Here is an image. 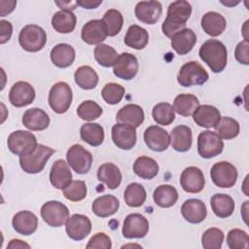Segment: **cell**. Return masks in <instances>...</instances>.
Returning <instances> with one entry per match:
<instances>
[{"label":"cell","mask_w":249,"mask_h":249,"mask_svg":"<svg viewBox=\"0 0 249 249\" xmlns=\"http://www.w3.org/2000/svg\"><path fill=\"white\" fill-rule=\"evenodd\" d=\"M191 14L192 6L188 1L178 0L172 2L168 6L166 18L161 25L164 35L171 39L176 33L183 30Z\"/></svg>","instance_id":"cell-1"},{"label":"cell","mask_w":249,"mask_h":249,"mask_svg":"<svg viewBox=\"0 0 249 249\" xmlns=\"http://www.w3.org/2000/svg\"><path fill=\"white\" fill-rule=\"evenodd\" d=\"M72 181V173L68 162L63 160H57L52 165L50 171V182L58 190H63Z\"/></svg>","instance_id":"cell-24"},{"label":"cell","mask_w":249,"mask_h":249,"mask_svg":"<svg viewBox=\"0 0 249 249\" xmlns=\"http://www.w3.org/2000/svg\"><path fill=\"white\" fill-rule=\"evenodd\" d=\"M86 247L88 249H110L112 247V241L104 232H97L91 236Z\"/></svg>","instance_id":"cell-51"},{"label":"cell","mask_w":249,"mask_h":249,"mask_svg":"<svg viewBox=\"0 0 249 249\" xmlns=\"http://www.w3.org/2000/svg\"><path fill=\"white\" fill-rule=\"evenodd\" d=\"M18 42L24 51L36 53L44 48L47 42V34L41 26L28 24L20 30Z\"/></svg>","instance_id":"cell-4"},{"label":"cell","mask_w":249,"mask_h":249,"mask_svg":"<svg viewBox=\"0 0 249 249\" xmlns=\"http://www.w3.org/2000/svg\"><path fill=\"white\" fill-rule=\"evenodd\" d=\"M118 55L117 51L106 44L97 45L94 49V58L97 63L103 67L113 66Z\"/></svg>","instance_id":"cell-45"},{"label":"cell","mask_w":249,"mask_h":249,"mask_svg":"<svg viewBox=\"0 0 249 249\" xmlns=\"http://www.w3.org/2000/svg\"><path fill=\"white\" fill-rule=\"evenodd\" d=\"M224 142L222 138L211 130H204L197 137V152L201 158L211 159L223 152Z\"/></svg>","instance_id":"cell-8"},{"label":"cell","mask_w":249,"mask_h":249,"mask_svg":"<svg viewBox=\"0 0 249 249\" xmlns=\"http://www.w3.org/2000/svg\"><path fill=\"white\" fill-rule=\"evenodd\" d=\"M199 57L214 73L222 72L228 61V52L225 45L216 39H209L202 44L198 52Z\"/></svg>","instance_id":"cell-2"},{"label":"cell","mask_w":249,"mask_h":249,"mask_svg":"<svg viewBox=\"0 0 249 249\" xmlns=\"http://www.w3.org/2000/svg\"><path fill=\"white\" fill-rule=\"evenodd\" d=\"M211 208L218 218H228L234 211L233 198L226 194H215L210 199Z\"/></svg>","instance_id":"cell-33"},{"label":"cell","mask_w":249,"mask_h":249,"mask_svg":"<svg viewBox=\"0 0 249 249\" xmlns=\"http://www.w3.org/2000/svg\"><path fill=\"white\" fill-rule=\"evenodd\" d=\"M134 173L145 180H151L158 175L159 164L158 162L147 156H141L137 158L133 163Z\"/></svg>","instance_id":"cell-34"},{"label":"cell","mask_w":249,"mask_h":249,"mask_svg":"<svg viewBox=\"0 0 249 249\" xmlns=\"http://www.w3.org/2000/svg\"><path fill=\"white\" fill-rule=\"evenodd\" d=\"M54 152L55 151L51 147L38 144L31 154L19 157V165L26 173H39L44 169L47 161Z\"/></svg>","instance_id":"cell-3"},{"label":"cell","mask_w":249,"mask_h":249,"mask_svg":"<svg viewBox=\"0 0 249 249\" xmlns=\"http://www.w3.org/2000/svg\"><path fill=\"white\" fill-rule=\"evenodd\" d=\"M209 76L206 70L196 61H189L182 65L178 73L177 81L182 87L200 86L207 82Z\"/></svg>","instance_id":"cell-7"},{"label":"cell","mask_w":249,"mask_h":249,"mask_svg":"<svg viewBox=\"0 0 249 249\" xmlns=\"http://www.w3.org/2000/svg\"><path fill=\"white\" fill-rule=\"evenodd\" d=\"M66 160L69 166H71L76 173L85 174L88 173L91 167L92 155L82 145L74 144L68 149Z\"/></svg>","instance_id":"cell-11"},{"label":"cell","mask_w":249,"mask_h":249,"mask_svg":"<svg viewBox=\"0 0 249 249\" xmlns=\"http://www.w3.org/2000/svg\"><path fill=\"white\" fill-rule=\"evenodd\" d=\"M234 56L235 59L244 65L249 64V42L246 40H243L239 42L234 51Z\"/></svg>","instance_id":"cell-52"},{"label":"cell","mask_w":249,"mask_h":249,"mask_svg":"<svg viewBox=\"0 0 249 249\" xmlns=\"http://www.w3.org/2000/svg\"><path fill=\"white\" fill-rule=\"evenodd\" d=\"M101 3H102V0H81V1H77L78 6H81L84 9H95Z\"/></svg>","instance_id":"cell-55"},{"label":"cell","mask_w":249,"mask_h":249,"mask_svg":"<svg viewBox=\"0 0 249 249\" xmlns=\"http://www.w3.org/2000/svg\"><path fill=\"white\" fill-rule=\"evenodd\" d=\"M147 197L144 187L136 182L130 183L124 193V202L129 207H140L143 205Z\"/></svg>","instance_id":"cell-41"},{"label":"cell","mask_w":249,"mask_h":249,"mask_svg":"<svg viewBox=\"0 0 249 249\" xmlns=\"http://www.w3.org/2000/svg\"><path fill=\"white\" fill-rule=\"evenodd\" d=\"M120 207L119 199L112 195H104L95 198L91 204L92 212L100 218L114 215Z\"/></svg>","instance_id":"cell-29"},{"label":"cell","mask_w":249,"mask_h":249,"mask_svg":"<svg viewBox=\"0 0 249 249\" xmlns=\"http://www.w3.org/2000/svg\"><path fill=\"white\" fill-rule=\"evenodd\" d=\"M139 64L135 55L129 53H123L118 55L114 65V75L123 80L133 79L138 72Z\"/></svg>","instance_id":"cell-14"},{"label":"cell","mask_w":249,"mask_h":249,"mask_svg":"<svg viewBox=\"0 0 249 249\" xmlns=\"http://www.w3.org/2000/svg\"><path fill=\"white\" fill-rule=\"evenodd\" d=\"M22 124L29 130L41 131L49 126L50 117L40 108H31L23 113Z\"/></svg>","instance_id":"cell-25"},{"label":"cell","mask_w":249,"mask_h":249,"mask_svg":"<svg viewBox=\"0 0 249 249\" xmlns=\"http://www.w3.org/2000/svg\"><path fill=\"white\" fill-rule=\"evenodd\" d=\"M181 213L187 222L198 224L206 218L207 209L202 200L197 198H190L182 204Z\"/></svg>","instance_id":"cell-21"},{"label":"cell","mask_w":249,"mask_h":249,"mask_svg":"<svg viewBox=\"0 0 249 249\" xmlns=\"http://www.w3.org/2000/svg\"><path fill=\"white\" fill-rule=\"evenodd\" d=\"M17 5L16 1H0V15L1 17H5L7 14H10L14 11Z\"/></svg>","instance_id":"cell-54"},{"label":"cell","mask_w":249,"mask_h":249,"mask_svg":"<svg viewBox=\"0 0 249 249\" xmlns=\"http://www.w3.org/2000/svg\"><path fill=\"white\" fill-rule=\"evenodd\" d=\"M221 119L220 111L208 104L199 105L193 113L194 122L201 127L210 128L215 127Z\"/></svg>","instance_id":"cell-23"},{"label":"cell","mask_w":249,"mask_h":249,"mask_svg":"<svg viewBox=\"0 0 249 249\" xmlns=\"http://www.w3.org/2000/svg\"><path fill=\"white\" fill-rule=\"evenodd\" d=\"M161 12L162 7L159 1H140L134 9L137 19L146 24L156 23L160 19Z\"/></svg>","instance_id":"cell-19"},{"label":"cell","mask_w":249,"mask_h":249,"mask_svg":"<svg viewBox=\"0 0 249 249\" xmlns=\"http://www.w3.org/2000/svg\"><path fill=\"white\" fill-rule=\"evenodd\" d=\"M248 200H246V201H244V203H243V205H242V210H241V213H242V217H243V220H244V222L247 224V215L245 214L246 212H247V208H248Z\"/></svg>","instance_id":"cell-58"},{"label":"cell","mask_w":249,"mask_h":249,"mask_svg":"<svg viewBox=\"0 0 249 249\" xmlns=\"http://www.w3.org/2000/svg\"><path fill=\"white\" fill-rule=\"evenodd\" d=\"M152 116L158 124L169 125L175 119V111L171 104L160 102L154 106Z\"/></svg>","instance_id":"cell-44"},{"label":"cell","mask_w":249,"mask_h":249,"mask_svg":"<svg viewBox=\"0 0 249 249\" xmlns=\"http://www.w3.org/2000/svg\"><path fill=\"white\" fill-rule=\"evenodd\" d=\"M239 124L236 120L230 117H221L215 126V132L225 140L235 138L239 134Z\"/></svg>","instance_id":"cell-42"},{"label":"cell","mask_w":249,"mask_h":249,"mask_svg":"<svg viewBox=\"0 0 249 249\" xmlns=\"http://www.w3.org/2000/svg\"><path fill=\"white\" fill-rule=\"evenodd\" d=\"M55 4L61 9V11H70L72 12L73 10L76 9L78 6L77 1H55Z\"/></svg>","instance_id":"cell-56"},{"label":"cell","mask_w":249,"mask_h":249,"mask_svg":"<svg viewBox=\"0 0 249 249\" xmlns=\"http://www.w3.org/2000/svg\"><path fill=\"white\" fill-rule=\"evenodd\" d=\"M76 16L70 11H58L52 18V25L58 33H71L76 26Z\"/></svg>","instance_id":"cell-37"},{"label":"cell","mask_w":249,"mask_h":249,"mask_svg":"<svg viewBox=\"0 0 249 249\" xmlns=\"http://www.w3.org/2000/svg\"><path fill=\"white\" fill-rule=\"evenodd\" d=\"M148 231L149 222L143 215L131 213L124 218L122 232L125 238H143Z\"/></svg>","instance_id":"cell-12"},{"label":"cell","mask_w":249,"mask_h":249,"mask_svg":"<svg viewBox=\"0 0 249 249\" xmlns=\"http://www.w3.org/2000/svg\"><path fill=\"white\" fill-rule=\"evenodd\" d=\"M0 44H5L11 39L13 33V26L8 20H0Z\"/></svg>","instance_id":"cell-53"},{"label":"cell","mask_w":249,"mask_h":249,"mask_svg":"<svg viewBox=\"0 0 249 249\" xmlns=\"http://www.w3.org/2000/svg\"><path fill=\"white\" fill-rule=\"evenodd\" d=\"M102 114V108L92 100L82 102L77 108V115L84 121H93L98 119Z\"/></svg>","instance_id":"cell-48"},{"label":"cell","mask_w":249,"mask_h":249,"mask_svg":"<svg viewBox=\"0 0 249 249\" xmlns=\"http://www.w3.org/2000/svg\"><path fill=\"white\" fill-rule=\"evenodd\" d=\"M107 31L102 19H91L82 28V40L89 45H100L107 37Z\"/></svg>","instance_id":"cell-20"},{"label":"cell","mask_w":249,"mask_h":249,"mask_svg":"<svg viewBox=\"0 0 249 249\" xmlns=\"http://www.w3.org/2000/svg\"><path fill=\"white\" fill-rule=\"evenodd\" d=\"M227 26L226 18L217 12H207L201 18V27L203 31L212 37L221 35Z\"/></svg>","instance_id":"cell-30"},{"label":"cell","mask_w":249,"mask_h":249,"mask_svg":"<svg viewBox=\"0 0 249 249\" xmlns=\"http://www.w3.org/2000/svg\"><path fill=\"white\" fill-rule=\"evenodd\" d=\"M63 196L70 201H80L87 196V186L82 180L71 181L70 184L62 190Z\"/></svg>","instance_id":"cell-47"},{"label":"cell","mask_w":249,"mask_h":249,"mask_svg":"<svg viewBox=\"0 0 249 249\" xmlns=\"http://www.w3.org/2000/svg\"><path fill=\"white\" fill-rule=\"evenodd\" d=\"M180 185L185 192L190 194H197L204 188V175L198 167L189 166L181 173Z\"/></svg>","instance_id":"cell-16"},{"label":"cell","mask_w":249,"mask_h":249,"mask_svg":"<svg viewBox=\"0 0 249 249\" xmlns=\"http://www.w3.org/2000/svg\"><path fill=\"white\" fill-rule=\"evenodd\" d=\"M65 231L68 237L80 241L85 239L90 233L91 222L85 215L73 214L65 223Z\"/></svg>","instance_id":"cell-13"},{"label":"cell","mask_w":249,"mask_h":249,"mask_svg":"<svg viewBox=\"0 0 249 249\" xmlns=\"http://www.w3.org/2000/svg\"><path fill=\"white\" fill-rule=\"evenodd\" d=\"M8 148L17 156H26L31 154L37 147L36 136L27 130H16L8 137Z\"/></svg>","instance_id":"cell-6"},{"label":"cell","mask_w":249,"mask_h":249,"mask_svg":"<svg viewBox=\"0 0 249 249\" xmlns=\"http://www.w3.org/2000/svg\"><path fill=\"white\" fill-rule=\"evenodd\" d=\"M74 80L81 89H92L98 84V75L90 66L83 65L75 71Z\"/></svg>","instance_id":"cell-39"},{"label":"cell","mask_w":249,"mask_h":249,"mask_svg":"<svg viewBox=\"0 0 249 249\" xmlns=\"http://www.w3.org/2000/svg\"><path fill=\"white\" fill-rule=\"evenodd\" d=\"M97 178L104 183L108 189L115 190L122 183V173L117 165L112 162H105L98 167Z\"/></svg>","instance_id":"cell-31"},{"label":"cell","mask_w":249,"mask_h":249,"mask_svg":"<svg viewBox=\"0 0 249 249\" xmlns=\"http://www.w3.org/2000/svg\"><path fill=\"white\" fill-rule=\"evenodd\" d=\"M170 143L177 152H187L192 147L193 133L188 125L180 124L175 126L170 133Z\"/></svg>","instance_id":"cell-28"},{"label":"cell","mask_w":249,"mask_h":249,"mask_svg":"<svg viewBox=\"0 0 249 249\" xmlns=\"http://www.w3.org/2000/svg\"><path fill=\"white\" fill-rule=\"evenodd\" d=\"M80 135L83 141L92 147H97L104 140V129L97 123H87L81 126Z\"/></svg>","instance_id":"cell-38"},{"label":"cell","mask_w":249,"mask_h":249,"mask_svg":"<svg viewBox=\"0 0 249 249\" xmlns=\"http://www.w3.org/2000/svg\"><path fill=\"white\" fill-rule=\"evenodd\" d=\"M72 89L65 82L55 83L49 92V104L56 114H63L68 111L72 103Z\"/></svg>","instance_id":"cell-5"},{"label":"cell","mask_w":249,"mask_h":249,"mask_svg":"<svg viewBox=\"0 0 249 249\" xmlns=\"http://www.w3.org/2000/svg\"><path fill=\"white\" fill-rule=\"evenodd\" d=\"M196 43V35L191 28H184L171 38V47L180 55L190 53Z\"/></svg>","instance_id":"cell-26"},{"label":"cell","mask_w":249,"mask_h":249,"mask_svg":"<svg viewBox=\"0 0 249 249\" xmlns=\"http://www.w3.org/2000/svg\"><path fill=\"white\" fill-rule=\"evenodd\" d=\"M249 22V20H246L245 22H244V25H243V31H242V33H243V37H244V40H246V41H248V37L246 36V32H247V23Z\"/></svg>","instance_id":"cell-59"},{"label":"cell","mask_w":249,"mask_h":249,"mask_svg":"<svg viewBox=\"0 0 249 249\" xmlns=\"http://www.w3.org/2000/svg\"><path fill=\"white\" fill-rule=\"evenodd\" d=\"M153 199L160 207L168 208L177 202L178 193L177 190L171 185H160L154 191Z\"/></svg>","instance_id":"cell-35"},{"label":"cell","mask_w":249,"mask_h":249,"mask_svg":"<svg viewBox=\"0 0 249 249\" xmlns=\"http://www.w3.org/2000/svg\"><path fill=\"white\" fill-rule=\"evenodd\" d=\"M41 217L51 227H61L69 218V210L65 204L57 200H50L41 207Z\"/></svg>","instance_id":"cell-9"},{"label":"cell","mask_w":249,"mask_h":249,"mask_svg":"<svg viewBox=\"0 0 249 249\" xmlns=\"http://www.w3.org/2000/svg\"><path fill=\"white\" fill-rule=\"evenodd\" d=\"M102 21L105 25L108 36H116L122 30L124 24V18L121 12L116 9L108 10L102 18Z\"/></svg>","instance_id":"cell-43"},{"label":"cell","mask_w":249,"mask_h":249,"mask_svg":"<svg viewBox=\"0 0 249 249\" xmlns=\"http://www.w3.org/2000/svg\"><path fill=\"white\" fill-rule=\"evenodd\" d=\"M7 248H9V249H12V248H13V249H15V248L22 249V248H30V245L27 244L26 242L20 240V239H12V240L9 242Z\"/></svg>","instance_id":"cell-57"},{"label":"cell","mask_w":249,"mask_h":249,"mask_svg":"<svg viewBox=\"0 0 249 249\" xmlns=\"http://www.w3.org/2000/svg\"><path fill=\"white\" fill-rule=\"evenodd\" d=\"M35 99V89L27 82L19 81L14 84L9 92V101L15 107L31 104Z\"/></svg>","instance_id":"cell-17"},{"label":"cell","mask_w":249,"mask_h":249,"mask_svg":"<svg viewBox=\"0 0 249 249\" xmlns=\"http://www.w3.org/2000/svg\"><path fill=\"white\" fill-rule=\"evenodd\" d=\"M51 60L58 68H66L75 60V50L68 44H57L51 51Z\"/></svg>","instance_id":"cell-32"},{"label":"cell","mask_w":249,"mask_h":249,"mask_svg":"<svg viewBox=\"0 0 249 249\" xmlns=\"http://www.w3.org/2000/svg\"><path fill=\"white\" fill-rule=\"evenodd\" d=\"M124 41V44L129 48L135 50H142L148 44L149 35L145 28L137 24H132L128 27Z\"/></svg>","instance_id":"cell-36"},{"label":"cell","mask_w":249,"mask_h":249,"mask_svg":"<svg viewBox=\"0 0 249 249\" xmlns=\"http://www.w3.org/2000/svg\"><path fill=\"white\" fill-rule=\"evenodd\" d=\"M12 225L18 233L22 235H30L37 230L38 218L33 212L22 210L14 215Z\"/></svg>","instance_id":"cell-22"},{"label":"cell","mask_w":249,"mask_h":249,"mask_svg":"<svg viewBox=\"0 0 249 249\" xmlns=\"http://www.w3.org/2000/svg\"><path fill=\"white\" fill-rule=\"evenodd\" d=\"M225 234L218 228L206 230L201 236V245L204 249H220L222 247Z\"/></svg>","instance_id":"cell-46"},{"label":"cell","mask_w":249,"mask_h":249,"mask_svg":"<svg viewBox=\"0 0 249 249\" xmlns=\"http://www.w3.org/2000/svg\"><path fill=\"white\" fill-rule=\"evenodd\" d=\"M144 141L148 148L156 152L165 151L170 144L169 133L159 125H151L145 129Z\"/></svg>","instance_id":"cell-18"},{"label":"cell","mask_w":249,"mask_h":249,"mask_svg":"<svg viewBox=\"0 0 249 249\" xmlns=\"http://www.w3.org/2000/svg\"><path fill=\"white\" fill-rule=\"evenodd\" d=\"M131 246H132V247H134V246H135V247H138V248H142V246H140V245H136V244H132V245H131V244L124 245V246H122V248H126V247H131Z\"/></svg>","instance_id":"cell-61"},{"label":"cell","mask_w":249,"mask_h":249,"mask_svg":"<svg viewBox=\"0 0 249 249\" xmlns=\"http://www.w3.org/2000/svg\"><path fill=\"white\" fill-rule=\"evenodd\" d=\"M227 244L231 249H247L249 245L248 233L240 229H232L228 232Z\"/></svg>","instance_id":"cell-50"},{"label":"cell","mask_w":249,"mask_h":249,"mask_svg":"<svg viewBox=\"0 0 249 249\" xmlns=\"http://www.w3.org/2000/svg\"><path fill=\"white\" fill-rule=\"evenodd\" d=\"M144 111L137 104H126L122 107L116 116V121L121 124H126L134 126H140L144 122Z\"/></svg>","instance_id":"cell-27"},{"label":"cell","mask_w":249,"mask_h":249,"mask_svg":"<svg viewBox=\"0 0 249 249\" xmlns=\"http://www.w3.org/2000/svg\"><path fill=\"white\" fill-rule=\"evenodd\" d=\"M212 182L219 188H231L237 180L236 167L229 161H219L210 169Z\"/></svg>","instance_id":"cell-10"},{"label":"cell","mask_w":249,"mask_h":249,"mask_svg":"<svg viewBox=\"0 0 249 249\" xmlns=\"http://www.w3.org/2000/svg\"><path fill=\"white\" fill-rule=\"evenodd\" d=\"M199 106L198 98L194 94L182 93L175 97L173 101V108L179 115L189 117L193 115L195 110Z\"/></svg>","instance_id":"cell-40"},{"label":"cell","mask_w":249,"mask_h":249,"mask_svg":"<svg viewBox=\"0 0 249 249\" xmlns=\"http://www.w3.org/2000/svg\"><path fill=\"white\" fill-rule=\"evenodd\" d=\"M124 91L125 90L123 86L116 83H108L103 87L101 90V96L106 103L115 105L123 99Z\"/></svg>","instance_id":"cell-49"},{"label":"cell","mask_w":249,"mask_h":249,"mask_svg":"<svg viewBox=\"0 0 249 249\" xmlns=\"http://www.w3.org/2000/svg\"><path fill=\"white\" fill-rule=\"evenodd\" d=\"M111 134L114 144L122 150L132 149L137 140L135 127L126 124L118 123L114 124Z\"/></svg>","instance_id":"cell-15"},{"label":"cell","mask_w":249,"mask_h":249,"mask_svg":"<svg viewBox=\"0 0 249 249\" xmlns=\"http://www.w3.org/2000/svg\"><path fill=\"white\" fill-rule=\"evenodd\" d=\"M221 3L222 4H224V5H226V6H229V7H231V6H234V5H236V4H238L239 3V1H235V2H232V1H230V2H224V1H221Z\"/></svg>","instance_id":"cell-60"}]
</instances>
